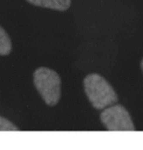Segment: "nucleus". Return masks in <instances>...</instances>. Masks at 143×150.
I'll list each match as a JSON object with an SVG mask.
<instances>
[{
  "instance_id": "5",
  "label": "nucleus",
  "mask_w": 143,
  "mask_h": 150,
  "mask_svg": "<svg viewBox=\"0 0 143 150\" xmlns=\"http://www.w3.org/2000/svg\"><path fill=\"white\" fill-rule=\"evenodd\" d=\"M12 51V41L7 32L0 26V55L7 56Z\"/></svg>"
},
{
  "instance_id": "4",
  "label": "nucleus",
  "mask_w": 143,
  "mask_h": 150,
  "mask_svg": "<svg viewBox=\"0 0 143 150\" xmlns=\"http://www.w3.org/2000/svg\"><path fill=\"white\" fill-rule=\"evenodd\" d=\"M26 1L38 7L50 8L61 12L69 9V7L71 6V0H26Z\"/></svg>"
},
{
  "instance_id": "7",
  "label": "nucleus",
  "mask_w": 143,
  "mask_h": 150,
  "mask_svg": "<svg viewBox=\"0 0 143 150\" xmlns=\"http://www.w3.org/2000/svg\"><path fill=\"white\" fill-rule=\"evenodd\" d=\"M141 69H142V71H143V58H142V61H141Z\"/></svg>"
},
{
  "instance_id": "3",
  "label": "nucleus",
  "mask_w": 143,
  "mask_h": 150,
  "mask_svg": "<svg viewBox=\"0 0 143 150\" xmlns=\"http://www.w3.org/2000/svg\"><path fill=\"white\" fill-rule=\"evenodd\" d=\"M105 128L112 132H134L135 126L128 111L121 105L108 106L100 114Z\"/></svg>"
},
{
  "instance_id": "6",
  "label": "nucleus",
  "mask_w": 143,
  "mask_h": 150,
  "mask_svg": "<svg viewBox=\"0 0 143 150\" xmlns=\"http://www.w3.org/2000/svg\"><path fill=\"white\" fill-rule=\"evenodd\" d=\"M19 130V128L12 123L8 119L0 116V132H16Z\"/></svg>"
},
{
  "instance_id": "1",
  "label": "nucleus",
  "mask_w": 143,
  "mask_h": 150,
  "mask_svg": "<svg viewBox=\"0 0 143 150\" xmlns=\"http://www.w3.org/2000/svg\"><path fill=\"white\" fill-rule=\"evenodd\" d=\"M84 91L97 110H104L118 103V96L107 80L98 74H90L84 78Z\"/></svg>"
},
{
  "instance_id": "2",
  "label": "nucleus",
  "mask_w": 143,
  "mask_h": 150,
  "mask_svg": "<svg viewBox=\"0 0 143 150\" xmlns=\"http://www.w3.org/2000/svg\"><path fill=\"white\" fill-rule=\"evenodd\" d=\"M34 85L48 106H55L61 99V77L49 68H38L34 72Z\"/></svg>"
}]
</instances>
